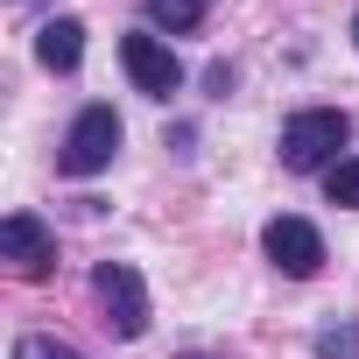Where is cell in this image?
<instances>
[{"label":"cell","mask_w":359,"mask_h":359,"mask_svg":"<svg viewBox=\"0 0 359 359\" xmlns=\"http://www.w3.org/2000/svg\"><path fill=\"white\" fill-rule=\"evenodd\" d=\"M0 254L15 261V275H50V261H57V240H50V226L36 219V212H15L8 226H0Z\"/></svg>","instance_id":"cell-6"},{"label":"cell","mask_w":359,"mask_h":359,"mask_svg":"<svg viewBox=\"0 0 359 359\" xmlns=\"http://www.w3.org/2000/svg\"><path fill=\"white\" fill-rule=\"evenodd\" d=\"M92 289H99V303H106L113 338H141V331H148V289H141V275H134L127 261H99V268H92Z\"/></svg>","instance_id":"cell-3"},{"label":"cell","mask_w":359,"mask_h":359,"mask_svg":"<svg viewBox=\"0 0 359 359\" xmlns=\"http://www.w3.org/2000/svg\"><path fill=\"white\" fill-rule=\"evenodd\" d=\"M261 247H268V261L289 275V282H310L317 268H324V233L310 226V219H268V233H261Z\"/></svg>","instance_id":"cell-5"},{"label":"cell","mask_w":359,"mask_h":359,"mask_svg":"<svg viewBox=\"0 0 359 359\" xmlns=\"http://www.w3.org/2000/svg\"><path fill=\"white\" fill-rule=\"evenodd\" d=\"M36 57H43V71H78V57H85V22H78V15H57V22H43V36H36Z\"/></svg>","instance_id":"cell-7"},{"label":"cell","mask_w":359,"mask_h":359,"mask_svg":"<svg viewBox=\"0 0 359 359\" xmlns=\"http://www.w3.org/2000/svg\"><path fill=\"white\" fill-rule=\"evenodd\" d=\"M310 345H317V359H359V324H324Z\"/></svg>","instance_id":"cell-10"},{"label":"cell","mask_w":359,"mask_h":359,"mask_svg":"<svg viewBox=\"0 0 359 359\" xmlns=\"http://www.w3.org/2000/svg\"><path fill=\"white\" fill-rule=\"evenodd\" d=\"M113 148H120V113H113V106H85V113L71 120V134H64L57 169H64V176H99V169L113 162Z\"/></svg>","instance_id":"cell-2"},{"label":"cell","mask_w":359,"mask_h":359,"mask_svg":"<svg viewBox=\"0 0 359 359\" xmlns=\"http://www.w3.org/2000/svg\"><path fill=\"white\" fill-rule=\"evenodd\" d=\"M345 141H352V120H345L338 106H303V113L282 120V169H289V176L331 169V162H345V155H338Z\"/></svg>","instance_id":"cell-1"},{"label":"cell","mask_w":359,"mask_h":359,"mask_svg":"<svg viewBox=\"0 0 359 359\" xmlns=\"http://www.w3.org/2000/svg\"><path fill=\"white\" fill-rule=\"evenodd\" d=\"M120 64H127L134 92H148V99H169L176 85H184V64H176V50H169L155 29H134V36H120Z\"/></svg>","instance_id":"cell-4"},{"label":"cell","mask_w":359,"mask_h":359,"mask_svg":"<svg viewBox=\"0 0 359 359\" xmlns=\"http://www.w3.org/2000/svg\"><path fill=\"white\" fill-rule=\"evenodd\" d=\"M205 15H212V0H148V22H155V29H169V36L198 29Z\"/></svg>","instance_id":"cell-8"},{"label":"cell","mask_w":359,"mask_h":359,"mask_svg":"<svg viewBox=\"0 0 359 359\" xmlns=\"http://www.w3.org/2000/svg\"><path fill=\"white\" fill-rule=\"evenodd\" d=\"M324 198L345 205V212H359V155H345V162L324 169Z\"/></svg>","instance_id":"cell-9"},{"label":"cell","mask_w":359,"mask_h":359,"mask_svg":"<svg viewBox=\"0 0 359 359\" xmlns=\"http://www.w3.org/2000/svg\"><path fill=\"white\" fill-rule=\"evenodd\" d=\"M15 359H85V352L64 345V338H50V331H29V338H15Z\"/></svg>","instance_id":"cell-11"},{"label":"cell","mask_w":359,"mask_h":359,"mask_svg":"<svg viewBox=\"0 0 359 359\" xmlns=\"http://www.w3.org/2000/svg\"><path fill=\"white\" fill-rule=\"evenodd\" d=\"M352 43H359V15H352Z\"/></svg>","instance_id":"cell-12"},{"label":"cell","mask_w":359,"mask_h":359,"mask_svg":"<svg viewBox=\"0 0 359 359\" xmlns=\"http://www.w3.org/2000/svg\"><path fill=\"white\" fill-rule=\"evenodd\" d=\"M191 359H198V352H191Z\"/></svg>","instance_id":"cell-13"}]
</instances>
